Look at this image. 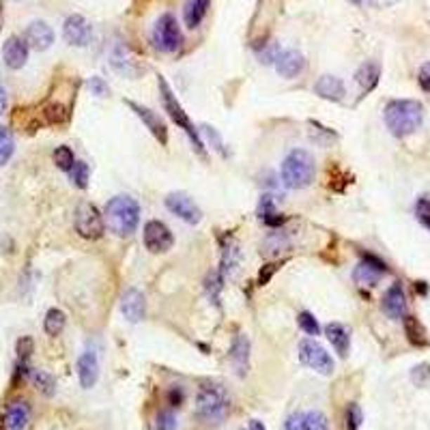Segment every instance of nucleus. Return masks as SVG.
Listing matches in <instances>:
<instances>
[{
  "label": "nucleus",
  "mask_w": 430,
  "mask_h": 430,
  "mask_svg": "<svg viewBox=\"0 0 430 430\" xmlns=\"http://www.w3.org/2000/svg\"><path fill=\"white\" fill-rule=\"evenodd\" d=\"M15 351H18V360H20V364H26V362H28V357H30L32 351H34V342H32V338H30V336H22V338L18 340V344H15Z\"/></svg>",
  "instance_id": "42"
},
{
  "label": "nucleus",
  "mask_w": 430,
  "mask_h": 430,
  "mask_svg": "<svg viewBox=\"0 0 430 430\" xmlns=\"http://www.w3.org/2000/svg\"><path fill=\"white\" fill-rule=\"evenodd\" d=\"M0 15H3V0H0Z\"/></svg>",
  "instance_id": "55"
},
{
  "label": "nucleus",
  "mask_w": 430,
  "mask_h": 430,
  "mask_svg": "<svg viewBox=\"0 0 430 430\" xmlns=\"http://www.w3.org/2000/svg\"><path fill=\"white\" fill-rule=\"evenodd\" d=\"M249 430H267V428H265V424L261 419H252V422H249Z\"/></svg>",
  "instance_id": "52"
},
{
  "label": "nucleus",
  "mask_w": 430,
  "mask_h": 430,
  "mask_svg": "<svg viewBox=\"0 0 430 430\" xmlns=\"http://www.w3.org/2000/svg\"><path fill=\"white\" fill-rule=\"evenodd\" d=\"M306 67V58L297 50H284L275 60V71L282 78H297Z\"/></svg>",
  "instance_id": "16"
},
{
  "label": "nucleus",
  "mask_w": 430,
  "mask_h": 430,
  "mask_svg": "<svg viewBox=\"0 0 430 430\" xmlns=\"http://www.w3.org/2000/svg\"><path fill=\"white\" fill-rule=\"evenodd\" d=\"M127 105L136 112V117L147 125V129L159 140V145H168V127H166V123H164L153 110H149V107L140 105V103H136V101H127Z\"/></svg>",
  "instance_id": "13"
},
{
  "label": "nucleus",
  "mask_w": 430,
  "mask_h": 430,
  "mask_svg": "<svg viewBox=\"0 0 430 430\" xmlns=\"http://www.w3.org/2000/svg\"><path fill=\"white\" fill-rule=\"evenodd\" d=\"M198 417L207 424H220L228 413V398L222 387L218 385H207L198 391L196 400Z\"/></svg>",
  "instance_id": "5"
},
{
  "label": "nucleus",
  "mask_w": 430,
  "mask_h": 430,
  "mask_svg": "<svg viewBox=\"0 0 430 430\" xmlns=\"http://www.w3.org/2000/svg\"><path fill=\"white\" fill-rule=\"evenodd\" d=\"M200 129H202V133L207 136V140L211 142V147L218 151L222 157H228V151H226V147H224V140H222V136L218 133V129H213V127H209V125H202Z\"/></svg>",
  "instance_id": "39"
},
{
  "label": "nucleus",
  "mask_w": 430,
  "mask_h": 430,
  "mask_svg": "<svg viewBox=\"0 0 430 430\" xmlns=\"http://www.w3.org/2000/svg\"><path fill=\"white\" fill-rule=\"evenodd\" d=\"M289 247H291L289 239H286L282 233H273V235H269V237L265 239L261 254H265V256H278L280 252H284V249H289Z\"/></svg>",
  "instance_id": "31"
},
{
  "label": "nucleus",
  "mask_w": 430,
  "mask_h": 430,
  "mask_svg": "<svg viewBox=\"0 0 430 430\" xmlns=\"http://www.w3.org/2000/svg\"><path fill=\"white\" fill-rule=\"evenodd\" d=\"M153 44L162 50V52H176L183 44V34L181 28H178L174 15L164 13L153 28Z\"/></svg>",
  "instance_id": "6"
},
{
  "label": "nucleus",
  "mask_w": 430,
  "mask_h": 430,
  "mask_svg": "<svg viewBox=\"0 0 430 430\" xmlns=\"http://www.w3.org/2000/svg\"><path fill=\"white\" fill-rule=\"evenodd\" d=\"M280 174H282V181L286 188L304 190L314 181V174H316L314 157L304 149H295L284 157Z\"/></svg>",
  "instance_id": "3"
},
{
  "label": "nucleus",
  "mask_w": 430,
  "mask_h": 430,
  "mask_svg": "<svg viewBox=\"0 0 430 430\" xmlns=\"http://www.w3.org/2000/svg\"><path fill=\"white\" fill-rule=\"evenodd\" d=\"M142 237H145L147 249H149V252H153V254H164V252H168V249L174 245V237H172L170 228L164 222H159V220L147 222L145 224V235H142Z\"/></svg>",
  "instance_id": "10"
},
{
  "label": "nucleus",
  "mask_w": 430,
  "mask_h": 430,
  "mask_svg": "<svg viewBox=\"0 0 430 430\" xmlns=\"http://www.w3.org/2000/svg\"><path fill=\"white\" fill-rule=\"evenodd\" d=\"M286 430H304V413H293L286 419Z\"/></svg>",
  "instance_id": "50"
},
{
  "label": "nucleus",
  "mask_w": 430,
  "mask_h": 430,
  "mask_svg": "<svg viewBox=\"0 0 430 430\" xmlns=\"http://www.w3.org/2000/svg\"><path fill=\"white\" fill-rule=\"evenodd\" d=\"M417 82H419L422 91L430 93V63H424V65H422L419 74H417Z\"/></svg>",
  "instance_id": "48"
},
{
  "label": "nucleus",
  "mask_w": 430,
  "mask_h": 430,
  "mask_svg": "<svg viewBox=\"0 0 430 430\" xmlns=\"http://www.w3.org/2000/svg\"><path fill=\"white\" fill-rule=\"evenodd\" d=\"M89 89L97 97H107V95H110V86H107V82L103 78H99V76H93L89 80Z\"/></svg>",
  "instance_id": "46"
},
{
  "label": "nucleus",
  "mask_w": 430,
  "mask_h": 430,
  "mask_svg": "<svg viewBox=\"0 0 430 430\" xmlns=\"http://www.w3.org/2000/svg\"><path fill=\"white\" fill-rule=\"evenodd\" d=\"M166 207L170 213H174L176 218H181L188 224H198L202 220L200 207L185 194V192H172L166 196Z\"/></svg>",
  "instance_id": "9"
},
{
  "label": "nucleus",
  "mask_w": 430,
  "mask_h": 430,
  "mask_svg": "<svg viewBox=\"0 0 430 430\" xmlns=\"http://www.w3.org/2000/svg\"><path fill=\"white\" fill-rule=\"evenodd\" d=\"M222 282H224V275L222 273H215V271L207 278V291H209V297L215 304H218V293L222 289Z\"/></svg>",
  "instance_id": "44"
},
{
  "label": "nucleus",
  "mask_w": 430,
  "mask_h": 430,
  "mask_svg": "<svg viewBox=\"0 0 430 430\" xmlns=\"http://www.w3.org/2000/svg\"><path fill=\"white\" fill-rule=\"evenodd\" d=\"M157 84H159V95H162L164 110L170 115V119H172L178 127H183V129H185V133L190 136V140H192V145H194L196 153H198L200 157H207V153H204V145H202V140H200V136H198V129L192 125L188 112L183 110V105L176 101V97H174L172 89L168 86L166 78L159 76V78H157Z\"/></svg>",
  "instance_id": "4"
},
{
  "label": "nucleus",
  "mask_w": 430,
  "mask_h": 430,
  "mask_svg": "<svg viewBox=\"0 0 430 430\" xmlns=\"http://www.w3.org/2000/svg\"><path fill=\"white\" fill-rule=\"evenodd\" d=\"M105 222L117 237H129L140 224V204L131 196H115L105 207Z\"/></svg>",
  "instance_id": "2"
},
{
  "label": "nucleus",
  "mask_w": 430,
  "mask_h": 430,
  "mask_svg": "<svg viewBox=\"0 0 430 430\" xmlns=\"http://www.w3.org/2000/svg\"><path fill=\"white\" fill-rule=\"evenodd\" d=\"M170 398H172V405H176V407H178V403H181V398H183V396H181V391H172V393H170Z\"/></svg>",
  "instance_id": "53"
},
{
  "label": "nucleus",
  "mask_w": 430,
  "mask_h": 430,
  "mask_svg": "<svg viewBox=\"0 0 430 430\" xmlns=\"http://www.w3.org/2000/svg\"><path fill=\"white\" fill-rule=\"evenodd\" d=\"M3 60L9 69H22L28 60V44L13 34L3 46Z\"/></svg>",
  "instance_id": "20"
},
{
  "label": "nucleus",
  "mask_w": 430,
  "mask_h": 430,
  "mask_svg": "<svg viewBox=\"0 0 430 430\" xmlns=\"http://www.w3.org/2000/svg\"><path fill=\"white\" fill-rule=\"evenodd\" d=\"M259 218H261L267 226H282V224L286 222L284 215L275 211V207H273V198H271V196H263L261 207H259Z\"/></svg>",
  "instance_id": "29"
},
{
  "label": "nucleus",
  "mask_w": 430,
  "mask_h": 430,
  "mask_svg": "<svg viewBox=\"0 0 430 430\" xmlns=\"http://www.w3.org/2000/svg\"><path fill=\"white\" fill-rule=\"evenodd\" d=\"M76 230L84 237V239H99L103 237L105 224L101 213L97 211L95 204L91 202H80L76 209Z\"/></svg>",
  "instance_id": "8"
},
{
  "label": "nucleus",
  "mask_w": 430,
  "mask_h": 430,
  "mask_svg": "<svg viewBox=\"0 0 430 430\" xmlns=\"http://www.w3.org/2000/svg\"><path fill=\"white\" fill-rule=\"evenodd\" d=\"M278 56H280V46H278L275 41L267 44V46H265V50H261V52H259V58H261V63H265V65H271V63L275 65Z\"/></svg>",
  "instance_id": "45"
},
{
  "label": "nucleus",
  "mask_w": 430,
  "mask_h": 430,
  "mask_svg": "<svg viewBox=\"0 0 430 430\" xmlns=\"http://www.w3.org/2000/svg\"><path fill=\"white\" fill-rule=\"evenodd\" d=\"M63 37L69 46H76V48H84L91 44L93 37V28L89 24L86 18L82 15H69L63 24Z\"/></svg>",
  "instance_id": "11"
},
{
  "label": "nucleus",
  "mask_w": 430,
  "mask_h": 430,
  "mask_svg": "<svg viewBox=\"0 0 430 430\" xmlns=\"http://www.w3.org/2000/svg\"><path fill=\"white\" fill-rule=\"evenodd\" d=\"M121 312L129 322H138L145 318L147 312V301L138 289H127L121 297Z\"/></svg>",
  "instance_id": "15"
},
{
  "label": "nucleus",
  "mask_w": 430,
  "mask_h": 430,
  "mask_svg": "<svg viewBox=\"0 0 430 430\" xmlns=\"http://www.w3.org/2000/svg\"><path fill=\"white\" fill-rule=\"evenodd\" d=\"M278 263H269V265H265L263 269H261V273H259V286H265V284H269V280L273 278V273L278 271Z\"/></svg>",
  "instance_id": "49"
},
{
  "label": "nucleus",
  "mask_w": 430,
  "mask_h": 430,
  "mask_svg": "<svg viewBox=\"0 0 430 430\" xmlns=\"http://www.w3.org/2000/svg\"><path fill=\"white\" fill-rule=\"evenodd\" d=\"M209 3H211V0H185L183 20H185V26H188V28H196V26L204 20L207 9H209Z\"/></svg>",
  "instance_id": "26"
},
{
  "label": "nucleus",
  "mask_w": 430,
  "mask_h": 430,
  "mask_svg": "<svg viewBox=\"0 0 430 430\" xmlns=\"http://www.w3.org/2000/svg\"><path fill=\"white\" fill-rule=\"evenodd\" d=\"M411 381L417 385V387H426L430 385V364H417L413 370H411Z\"/></svg>",
  "instance_id": "41"
},
{
  "label": "nucleus",
  "mask_w": 430,
  "mask_h": 430,
  "mask_svg": "<svg viewBox=\"0 0 430 430\" xmlns=\"http://www.w3.org/2000/svg\"><path fill=\"white\" fill-rule=\"evenodd\" d=\"M297 322H299V327H301L308 336H318V334H320L318 320H316L310 312H301V314L297 316Z\"/></svg>",
  "instance_id": "40"
},
{
  "label": "nucleus",
  "mask_w": 430,
  "mask_h": 430,
  "mask_svg": "<svg viewBox=\"0 0 430 430\" xmlns=\"http://www.w3.org/2000/svg\"><path fill=\"white\" fill-rule=\"evenodd\" d=\"M46 117V123H52V125H58V123H65L69 119V105L60 103V101H52L44 107V112Z\"/></svg>",
  "instance_id": "33"
},
{
  "label": "nucleus",
  "mask_w": 430,
  "mask_h": 430,
  "mask_svg": "<svg viewBox=\"0 0 430 430\" xmlns=\"http://www.w3.org/2000/svg\"><path fill=\"white\" fill-rule=\"evenodd\" d=\"M65 322H67L65 312H63V310H58V308H52V310H48V314H46L44 330H46V334H48V336H58V334L65 330Z\"/></svg>",
  "instance_id": "32"
},
{
  "label": "nucleus",
  "mask_w": 430,
  "mask_h": 430,
  "mask_svg": "<svg viewBox=\"0 0 430 430\" xmlns=\"http://www.w3.org/2000/svg\"><path fill=\"white\" fill-rule=\"evenodd\" d=\"M13 151H15V142L11 131L5 125H0V166H5L11 159Z\"/></svg>",
  "instance_id": "34"
},
{
  "label": "nucleus",
  "mask_w": 430,
  "mask_h": 430,
  "mask_svg": "<svg viewBox=\"0 0 430 430\" xmlns=\"http://www.w3.org/2000/svg\"><path fill=\"white\" fill-rule=\"evenodd\" d=\"M405 310H407V297L400 284H393L391 289H387L385 297H383V312L389 318H405Z\"/></svg>",
  "instance_id": "21"
},
{
  "label": "nucleus",
  "mask_w": 430,
  "mask_h": 430,
  "mask_svg": "<svg viewBox=\"0 0 430 430\" xmlns=\"http://www.w3.org/2000/svg\"><path fill=\"white\" fill-rule=\"evenodd\" d=\"M30 381L34 383V387H37L41 393H46V396H54V391H56V381L50 372L46 370H30L28 372Z\"/></svg>",
  "instance_id": "30"
},
{
  "label": "nucleus",
  "mask_w": 430,
  "mask_h": 430,
  "mask_svg": "<svg viewBox=\"0 0 430 430\" xmlns=\"http://www.w3.org/2000/svg\"><path fill=\"white\" fill-rule=\"evenodd\" d=\"M26 44H28L32 50L44 52V50H48V48L54 44V30H52L46 22H41V20L32 22V24L26 28Z\"/></svg>",
  "instance_id": "17"
},
{
  "label": "nucleus",
  "mask_w": 430,
  "mask_h": 430,
  "mask_svg": "<svg viewBox=\"0 0 430 430\" xmlns=\"http://www.w3.org/2000/svg\"><path fill=\"white\" fill-rule=\"evenodd\" d=\"M314 93L322 99H330V101H342L346 95L342 80L336 76H320L314 84Z\"/></svg>",
  "instance_id": "22"
},
{
  "label": "nucleus",
  "mask_w": 430,
  "mask_h": 430,
  "mask_svg": "<svg viewBox=\"0 0 430 430\" xmlns=\"http://www.w3.org/2000/svg\"><path fill=\"white\" fill-rule=\"evenodd\" d=\"M405 334H407V340L413 344V346H428V334H426V327L422 322L415 318V316H405Z\"/></svg>",
  "instance_id": "27"
},
{
  "label": "nucleus",
  "mask_w": 430,
  "mask_h": 430,
  "mask_svg": "<svg viewBox=\"0 0 430 430\" xmlns=\"http://www.w3.org/2000/svg\"><path fill=\"white\" fill-rule=\"evenodd\" d=\"M385 125L396 136L405 138L413 133L424 121V105L415 99H393L385 105Z\"/></svg>",
  "instance_id": "1"
},
{
  "label": "nucleus",
  "mask_w": 430,
  "mask_h": 430,
  "mask_svg": "<svg viewBox=\"0 0 430 430\" xmlns=\"http://www.w3.org/2000/svg\"><path fill=\"white\" fill-rule=\"evenodd\" d=\"M325 334H327V340L332 342V346L336 348V353L340 357H346L348 346H351V334L342 322H330V325L325 327Z\"/></svg>",
  "instance_id": "24"
},
{
  "label": "nucleus",
  "mask_w": 430,
  "mask_h": 430,
  "mask_svg": "<svg viewBox=\"0 0 430 430\" xmlns=\"http://www.w3.org/2000/svg\"><path fill=\"white\" fill-rule=\"evenodd\" d=\"M78 379H80V385L84 389H91L95 387L97 379H99V360H97V353L93 348L84 351L78 360Z\"/></svg>",
  "instance_id": "18"
},
{
  "label": "nucleus",
  "mask_w": 430,
  "mask_h": 430,
  "mask_svg": "<svg viewBox=\"0 0 430 430\" xmlns=\"http://www.w3.org/2000/svg\"><path fill=\"white\" fill-rule=\"evenodd\" d=\"M30 422V405L26 400H11L3 415V430H26Z\"/></svg>",
  "instance_id": "14"
},
{
  "label": "nucleus",
  "mask_w": 430,
  "mask_h": 430,
  "mask_svg": "<svg viewBox=\"0 0 430 430\" xmlns=\"http://www.w3.org/2000/svg\"><path fill=\"white\" fill-rule=\"evenodd\" d=\"M54 164L60 168V170H71L74 168V164H76V157H74V151H71L69 147H56V151H54Z\"/></svg>",
  "instance_id": "37"
},
{
  "label": "nucleus",
  "mask_w": 430,
  "mask_h": 430,
  "mask_svg": "<svg viewBox=\"0 0 430 430\" xmlns=\"http://www.w3.org/2000/svg\"><path fill=\"white\" fill-rule=\"evenodd\" d=\"M379 78H381V65L374 63V60L364 63L360 69L355 71V80H357V84H360V89H362L364 95L370 93V91L379 84Z\"/></svg>",
  "instance_id": "23"
},
{
  "label": "nucleus",
  "mask_w": 430,
  "mask_h": 430,
  "mask_svg": "<svg viewBox=\"0 0 430 430\" xmlns=\"http://www.w3.org/2000/svg\"><path fill=\"white\" fill-rule=\"evenodd\" d=\"M304 430H330V422L325 413H320V411L304 413Z\"/></svg>",
  "instance_id": "35"
},
{
  "label": "nucleus",
  "mask_w": 430,
  "mask_h": 430,
  "mask_svg": "<svg viewBox=\"0 0 430 430\" xmlns=\"http://www.w3.org/2000/svg\"><path fill=\"white\" fill-rule=\"evenodd\" d=\"M110 65H112L115 71H119V74H123V76H129V78H136L140 71H145L142 67H138L129 56H125L123 48H119V46L110 54Z\"/></svg>",
  "instance_id": "25"
},
{
  "label": "nucleus",
  "mask_w": 430,
  "mask_h": 430,
  "mask_svg": "<svg viewBox=\"0 0 430 430\" xmlns=\"http://www.w3.org/2000/svg\"><path fill=\"white\" fill-rule=\"evenodd\" d=\"M362 426V409L355 403L346 407V430H360Z\"/></svg>",
  "instance_id": "43"
},
{
  "label": "nucleus",
  "mask_w": 430,
  "mask_h": 430,
  "mask_svg": "<svg viewBox=\"0 0 430 430\" xmlns=\"http://www.w3.org/2000/svg\"><path fill=\"white\" fill-rule=\"evenodd\" d=\"M69 174H71V181H74V185L76 188H80V190H84L86 185H89V166L84 164V162H76L74 164V168L69 170Z\"/></svg>",
  "instance_id": "38"
},
{
  "label": "nucleus",
  "mask_w": 430,
  "mask_h": 430,
  "mask_svg": "<svg viewBox=\"0 0 430 430\" xmlns=\"http://www.w3.org/2000/svg\"><path fill=\"white\" fill-rule=\"evenodd\" d=\"M383 273H387L385 263L379 261V259L372 256V254H364V261L357 265L355 271H353V280L360 284V286H374V284L381 280Z\"/></svg>",
  "instance_id": "12"
},
{
  "label": "nucleus",
  "mask_w": 430,
  "mask_h": 430,
  "mask_svg": "<svg viewBox=\"0 0 430 430\" xmlns=\"http://www.w3.org/2000/svg\"><path fill=\"white\" fill-rule=\"evenodd\" d=\"M415 289H417L419 293H424V295L428 293V286H426V282H415Z\"/></svg>",
  "instance_id": "54"
},
{
  "label": "nucleus",
  "mask_w": 430,
  "mask_h": 430,
  "mask_svg": "<svg viewBox=\"0 0 430 430\" xmlns=\"http://www.w3.org/2000/svg\"><path fill=\"white\" fill-rule=\"evenodd\" d=\"M299 360L308 368L320 372V374H332L334 372V360L332 355L320 346L314 338H306L299 342Z\"/></svg>",
  "instance_id": "7"
},
{
  "label": "nucleus",
  "mask_w": 430,
  "mask_h": 430,
  "mask_svg": "<svg viewBox=\"0 0 430 430\" xmlns=\"http://www.w3.org/2000/svg\"><path fill=\"white\" fill-rule=\"evenodd\" d=\"M239 263H241L239 245L233 243V241H228V245H224V249H222V271H220V273L224 275V280L230 278V275L237 271Z\"/></svg>",
  "instance_id": "28"
},
{
  "label": "nucleus",
  "mask_w": 430,
  "mask_h": 430,
  "mask_svg": "<svg viewBox=\"0 0 430 430\" xmlns=\"http://www.w3.org/2000/svg\"><path fill=\"white\" fill-rule=\"evenodd\" d=\"M415 218L430 230V194H422L415 202Z\"/></svg>",
  "instance_id": "36"
},
{
  "label": "nucleus",
  "mask_w": 430,
  "mask_h": 430,
  "mask_svg": "<svg viewBox=\"0 0 430 430\" xmlns=\"http://www.w3.org/2000/svg\"><path fill=\"white\" fill-rule=\"evenodd\" d=\"M228 360L235 368V372L239 377H245L247 374V368H249V338L245 334H239L235 340H233V346H230V353H228Z\"/></svg>",
  "instance_id": "19"
},
{
  "label": "nucleus",
  "mask_w": 430,
  "mask_h": 430,
  "mask_svg": "<svg viewBox=\"0 0 430 430\" xmlns=\"http://www.w3.org/2000/svg\"><path fill=\"white\" fill-rule=\"evenodd\" d=\"M7 110V91L5 86H0V115H5Z\"/></svg>",
  "instance_id": "51"
},
{
  "label": "nucleus",
  "mask_w": 430,
  "mask_h": 430,
  "mask_svg": "<svg viewBox=\"0 0 430 430\" xmlns=\"http://www.w3.org/2000/svg\"><path fill=\"white\" fill-rule=\"evenodd\" d=\"M155 430H176V417L170 411H162L155 419Z\"/></svg>",
  "instance_id": "47"
}]
</instances>
